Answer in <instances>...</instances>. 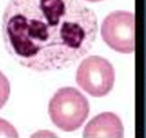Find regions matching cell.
<instances>
[{"label":"cell","instance_id":"6","mask_svg":"<svg viewBox=\"0 0 146 138\" xmlns=\"http://www.w3.org/2000/svg\"><path fill=\"white\" fill-rule=\"evenodd\" d=\"M11 93V85L7 77L0 71V109H1L5 103L7 102Z\"/></svg>","mask_w":146,"mask_h":138},{"label":"cell","instance_id":"1","mask_svg":"<svg viewBox=\"0 0 146 138\" xmlns=\"http://www.w3.org/2000/svg\"><path fill=\"white\" fill-rule=\"evenodd\" d=\"M95 13L79 0H11L1 22L7 52L36 72L63 70L93 48Z\"/></svg>","mask_w":146,"mask_h":138},{"label":"cell","instance_id":"3","mask_svg":"<svg viewBox=\"0 0 146 138\" xmlns=\"http://www.w3.org/2000/svg\"><path fill=\"white\" fill-rule=\"evenodd\" d=\"M76 80L77 84L89 95L95 98L104 96L114 87V66L103 57H87L78 66Z\"/></svg>","mask_w":146,"mask_h":138},{"label":"cell","instance_id":"2","mask_svg":"<svg viewBox=\"0 0 146 138\" xmlns=\"http://www.w3.org/2000/svg\"><path fill=\"white\" fill-rule=\"evenodd\" d=\"M88 114V100L74 87L59 88L49 102L50 118L63 131L71 132L79 129Z\"/></svg>","mask_w":146,"mask_h":138},{"label":"cell","instance_id":"7","mask_svg":"<svg viewBox=\"0 0 146 138\" xmlns=\"http://www.w3.org/2000/svg\"><path fill=\"white\" fill-rule=\"evenodd\" d=\"M19 133H17L16 129L8 122V121L0 118V137H17Z\"/></svg>","mask_w":146,"mask_h":138},{"label":"cell","instance_id":"5","mask_svg":"<svg viewBox=\"0 0 146 138\" xmlns=\"http://www.w3.org/2000/svg\"><path fill=\"white\" fill-rule=\"evenodd\" d=\"M124 136V128L121 118L114 113H101L87 123L84 137H115Z\"/></svg>","mask_w":146,"mask_h":138},{"label":"cell","instance_id":"4","mask_svg":"<svg viewBox=\"0 0 146 138\" xmlns=\"http://www.w3.org/2000/svg\"><path fill=\"white\" fill-rule=\"evenodd\" d=\"M101 36L113 50L121 54L135 51V15L126 11H115L106 16Z\"/></svg>","mask_w":146,"mask_h":138},{"label":"cell","instance_id":"8","mask_svg":"<svg viewBox=\"0 0 146 138\" xmlns=\"http://www.w3.org/2000/svg\"><path fill=\"white\" fill-rule=\"evenodd\" d=\"M88 3H98V1H102V0H86Z\"/></svg>","mask_w":146,"mask_h":138}]
</instances>
